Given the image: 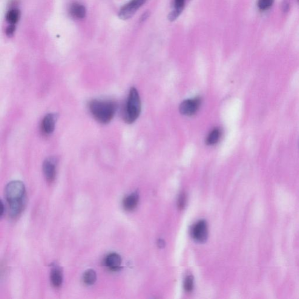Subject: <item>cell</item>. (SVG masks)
<instances>
[{"label": "cell", "instance_id": "1", "mask_svg": "<svg viewBox=\"0 0 299 299\" xmlns=\"http://www.w3.org/2000/svg\"><path fill=\"white\" fill-rule=\"evenodd\" d=\"M116 103L111 100H93L88 103L92 116L102 124H107L113 119L116 112Z\"/></svg>", "mask_w": 299, "mask_h": 299}, {"label": "cell", "instance_id": "2", "mask_svg": "<svg viewBox=\"0 0 299 299\" xmlns=\"http://www.w3.org/2000/svg\"><path fill=\"white\" fill-rule=\"evenodd\" d=\"M141 112V101L139 93L135 88H132L129 92L127 101L123 111V120L131 124L136 121Z\"/></svg>", "mask_w": 299, "mask_h": 299}, {"label": "cell", "instance_id": "3", "mask_svg": "<svg viewBox=\"0 0 299 299\" xmlns=\"http://www.w3.org/2000/svg\"><path fill=\"white\" fill-rule=\"evenodd\" d=\"M5 195L9 205L25 202V186L20 181H13L5 187Z\"/></svg>", "mask_w": 299, "mask_h": 299}, {"label": "cell", "instance_id": "4", "mask_svg": "<svg viewBox=\"0 0 299 299\" xmlns=\"http://www.w3.org/2000/svg\"><path fill=\"white\" fill-rule=\"evenodd\" d=\"M147 1L148 0H131L120 8L118 13L119 18L123 20L131 19Z\"/></svg>", "mask_w": 299, "mask_h": 299}, {"label": "cell", "instance_id": "5", "mask_svg": "<svg viewBox=\"0 0 299 299\" xmlns=\"http://www.w3.org/2000/svg\"><path fill=\"white\" fill-rule=\"evenodd\" d=\"M202 100L200 97L184 100L180 106V112L183 116H192L199 110Z\"/></svg>", "mask_w": 299, "mask_h": 299}, {"label": "cell", "instance_id": "6", "mask_svg": "<svg viewBox=\"0 0 299 299\" xmlns=\"http://www.w3.org/2000/svg\"><path fill=\"white\" fill-rule=\"evenodd\" d=\"M57 160L56 157H50L45 160L43 165V171L46 180L49 183H53L56 176Z\"/></svg>", "mask_w": 299, "mask_h": 299}, {"label": "cell", "instance_id": "7", "mask_svg": "<svg viewBox=\"0 0 299 299\" xmlns=\"http://www.w3.org/2000/svg\"><path fill=\"white\" fill-rule=\"evenodd\" d=\"M68 13L71 18L82 20L87 16V8L81 2H71L68 7Z\"/></svg>", "mask_w": 299, "mask_h": 299}, {"label": "cell", "instance_id": "8", "mask_svg": "<svg viewBox=\"0 0 299 299\" xmlns=\"http://www.w3.org/2000/svg\"><path fill=\"white\" fill-rule=\"evenodd\" d=\"M192 235L198 242H205L208 236V224L206 221L201 220L195 224L192 230Z\"/></svg>", "mask_w": 299, "mask_h": 299}, {"label": "cell", "instance_id": "9", "mask_svg": "<svg viewBox=\"0 0 299 299\" xmlns=\"http://www.w3.org/2000/svg\"><path fill=\"white\" fill-rule=\"evenodd\" d=\"M58 119V115L56 114H49L43 119L41 123L42 133L46 135H50L53 133L55 129L56 123Z\"/></svg>", "mask_w": 299, "mask_h": 299}, {"label": "cell", "instance_id": "10", "mask_svg": "<svg viewBox=\"0 0 299 299\" xmlns=\"http://www.w3.org/2000/svg\"><path fill=\"white\" fill-rule=\"evenodd\" d=\"M5 19L8 27H17L21 19V11L16 6L10 7L5 14Z\"/></svg>", "mask_w": 299, "mask_h": 299}, {"label": "cell", "instance_id": "11", "mask_svg": "<svg viewBox=\"0 0 299 299\" xmlns=\"http://www.w3.org/2000/svg\"><path fill=\"white\" fill-rule=\"evenodd\" d=\"M104 263L105 266L111 271H116L121 266L122 259L117 253L112 252L106 256Z\"/></svg>", "mask_w": 299, "mask_h": 299}, {"label": "cell", "instance_id": "12", "mask_svg": "<svg viewBox=\"0 0 299 299\" xmlns=\"http://www.w3.org/2000/svg\"><path fill=\"white\" fill-rule=\"evenodd\" d=\"M186 1V0H174L173 8L168 17L169 21L173 22L181 16L185 8Z\"/></svg>", "mask_w": 299, "mask_h": 299}, {"label": "cell", "instance_id": "13", "mask_svg": "<svg viewBox=\"0 0 299 299\" xmlns=\"http://www.w3.org/2000/svg\"><path fill=\"white\" fill-rule=\"evenodd\" d=\"M139 199V195L137 192L129 195L123 200V208L127 211H133L137 206Z\"/></svg>", "mask_w": 299, "mask_h": 299}, {"label": "cell", "instance_id": "14", "mask_svg": "<svg viewBox=\"0 0 299 299\" xmlns=\"http://www.w3.org/2000/svg\"><path fill=\"white\" fill-rule=\"evenodd\" d=\"M63 279V272L59 266L53 267L50 272V281L52 285L56 288H59L62 286Z\"/></svg>", "mask_w": 299, "mask_h": 299}, {"label": "cell", "instance_id": "15", "mask_svg": "<svg viewBox=\"0 0 299 299\" xmlns=\"http://www.w3.org/2000/svg\"><path fill=\"white\" fill-rule=\"evenodd\" d=\"M221 136V131L219 128H215L211 132L206 138L207 145L212 146L218 142Z\"/></svg>", "mask_w": 299, "mask_h": 299}, {"label": "cell", "instance_id": "16", "mask_svg": "<svg viewBox=\"0 0 299 299\" xmlns=\"http://www.w3.org/2000/svg\"><path fill=\"white\" fill-rule=\"evenodd\" d=\"M83 282L87 285H93L97 281V274L93 269L87 270L83 274Z\"/></svg>", "mask_w": 299, "mask_h": 299}, {"label": "cell", "instance_id": "17", "mask_svg": "<svg viewBox=\"0 0 299 299\" xmlns=\"http://www.w3.org/2000/svg\"><path fill=\"white\" fill-rule=\"evenodd\" d=\"M275 0H258V7L259 9L265 11L269 9L274 3Z\"/></svg>", "mask_w": 299, "mask_h": 299}, {"label": "cell", "instance_id": "18", "mask_svg": "<svg viewBox=\"0 0 299 299\" xmlns=\"http://www.w3.org/2000/svg\"><path fill=\"white\" fill-rule=\"evenodd\" d=\"M194 288V278L192 276H188L184 282V289L186 292H190Z\"/></svg>", "mask_w": 299, "mask_h": 299}, {"label": "cell", "instance_id": "19", "mask_svg": "<svg viewBox=\"0 0 299 299\" xmlns=\"http://www.w3.org/2000/svg\"><path fill=\"white\" fill-rule=\"evenodd\" d=\"M185 194H181L178 200V207L180 209L183 208L184 206L185 205L186 199Z\"/></svg>", "mask_w": 299, "mask_h": 299}, {"label": "cell", "instance_id": "20", "mask_svg": "<svg viewBox=\"0 0 299 299\" xmlns=\"http://www.w3.org/2000/svg\"><path fill=\"white\" fill-rule=\"evenodd\" d=\"M290 8V4L289 1H287V0H284L282 4V10L283 11V13H286L289 11Z\"/></svg>", "mask_w": 299, "mask_h": 299}, {"label": "cell", "instance_id": "21", "mask_svg": "<svg viewBox=\"0 0 299 299\" xmlns=\"http://www.w3.org/2000/svg\"><path fill=\"white\" fill-rule=\"evenodd\" d=\"M1 216L2 217V216H3V215H4V211H5L4 204H3V203H2V201L1 202Z\"/></svg>", "mask_w": 299, "mask_h": 299}, {"label": "cell", "instance_id": "22", "mask_svg": "<svg viewBox=\"0 0 299 299\" xmlns=\"http://www.w3.org/2000/svg\"><path fill=\"white\" fill-rule=\"evenodd\" d=\"M148 15H149V14L148 13L144 14L143 16H142V20H143V21H144V20L148 19Z\"/></svg>", "mask_w": 299, "mask_h": 299}]
</instances>
